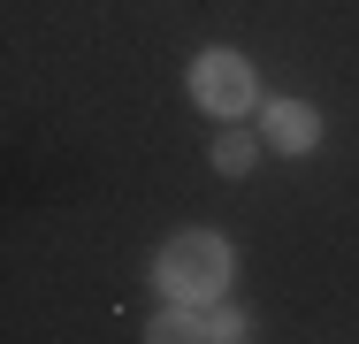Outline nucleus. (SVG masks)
<instances>
[{"label":"nucleus","instance_id":"obj_1","mask_svg":"<svg viewBox=\"0 0 359 344\" xmlns=\"http://www.w3.org/2000/svg\"><path fill=\"white\" fill-rule=\"evenodd\" d=\"M229 275H237V253L207 237V230H191V237H168V253L153 260V283L176 298V306H207L229 291Z\"/></svg>","mask_w":359,"mask_h":344},{"label":"nucleus","instance_id":"obj_2","mask_svg":"<svg viewBox=\"0 0 359 344\" xmlns=\"http://www.w3.org/2000/svg\"><path fill=\"white\" fill-rule=\"evenodd\" d=\"M191 92H199V107H215V115H245L252 107V62H237V54H199L191 62Z\"/></svg>","mask_w":359,"mask_h":344},{"label":"nucleus","instance_id":"obj_3","mask_svg":"<svg viewBox=\"0 0 359 344\" xmlns=\"http://www.w3.org/2000/svg\"><path fill=\"white\" fill-rule=\"evenodd\" d=\"M321 138V115L306 107V100H276L268 107V145H283V153H306Z\"/></svg>","mask_w":359,"mask_h":344},{"label":"nucleus","instance_id":"obj_4","mask_svg":"<svg viewBox=\"0 0 359 344\" xmlns=\"http://www.w3.org/2000/svg\"><path fill=\"white\" fill-rule=\"evenodd\" d=\"M145 344H207V322H191L184 306H168V314L145 329Z\"/></svg>","mask_w":359,"mask_h":344},{"label":"nucleus","instance_id":"obj_5","mask_svg":"<svg viewBox=\"0 0 359 344\" xmlns=\"http://www.w3.org/2000/svg\"><path fill=\"white\" fill-rule=\"evenodd\" d=\"M252 153H260V145H252L245 131H222V138H215V168H222V176H245Z\"/></svg>","mask_w":359,"mask_h":344},{"label":"nucleus","instance_id":"obj_6","mask_svg":"<svg viewBox=\"0 0 359 344\" xmlns=\"http://www.w3.org/2000/svg\"><path fill=\"white\" fill-rule=\"evenodd\" d=\"M245 337H252L245 314H215V322H207V344H245Z\"/></svg>","mask_w":359,"mask_h":344}]
</instances>
